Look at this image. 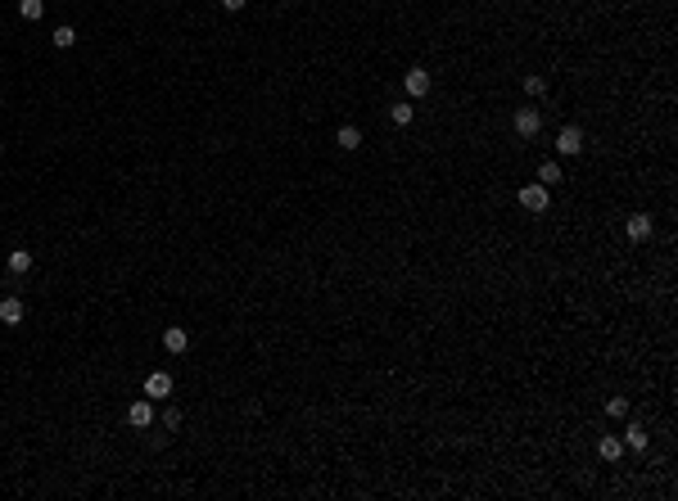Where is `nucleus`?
<instances>
[{
    "mask_svg": "<svg viewBox=\"0 0 678 501\" xmlns=\"http://www.w3.org/2000/svg\"><path fill=\"white\" fill-rule=\"evenodd\" d=\"M335 144H339L344 154L362 149V131H358V127H339V131H335Z\"/></svg>",
    "mask_w": 678,
    "mask_h": 501,
    "instance_id": "nucleus-12",
    "label": "nucleus"
},
{
    "mask_svg": "<svg viewBox=\"0 0 678 501\" xmlns=\"http://www.w3.org/2000/svg\"><path fill=\"white\" fill-rule=\"evenodd\" d=\"M163 348L168 352H186L190 348V330H186V325H168V330H163Z\"/></svg>",
    "mask_w": 678,
    "mask_h": 501,
    "instance_id": "nucleus-7",
    "label": "nucleus"
},
{
    "mask_svg": "<svg viewBox=\"0 0 678 501\" xmlns=\"http://www.w3.org/2000/svg\"><path fill=\"white\" fill-rule=\"evenodd\" d=\"M54 45H59V50H68L73 41H78V32H73V27H54V36H50Z\"/></svg>",
    "mask_w": 678,
    "mask_h": 501,
    "instance_id": "nucleus-19",
    "label": "nucleus"
},
{
    "mask_svg": "<svg viewBox=\"0 0 678 501\" xmlns=\"http://www.w3.org/2000/svg\"><path fill=\"white\" fill-rule=\"evenodd\" d=\"M606 416L610 420H624L628 416V398H606Z\"/></svg>",
    "mask_w": 678,
    "mask_h": 501,
    "instance_id": "nucleus-17",
    "label": "nucleus"
},
{
    "mask_svg": "<svg viewBox=\"0 0 678 501\" xmlns=\"http://www.w3.org/2000/svg\"><path fill=\"white\" fill-rule=\"evenodd\" d=\"M520 208H524V213H547V208H552V190L538 186V181H533V186H524L520 190Z\"/></svg>",
    "mask_w": 678,
    "mask_h": 501,
    "instance_id": "nucleus-1",
    "label": "nucleus"
},
{
    "mask_svg": "<svg viewBox=\"0 0 678 501\" xmlns=\"http://www.w3.org/2000/svg\"><path fill=\"white\" fill-rule=\"evenodd\" d=\"M127 420H131L136 429H149V425H154V402H149V398H136V402L127 407Z\"/></svg>",
    "mask_w": 678,
    "mask_h": 501,
    "instance_id": "nucleus-4",
    "label": "nucleus"
},
{
    "mask_svg": "<svg viewBox=\"0 0 678 501\" xmlns=\"http://www.w3.org/2000/svg\"><path fill=\"white\" fill-rule=\"evenodd\" d=\"M163 425H168V429H177V425H181V411H177V407H168V411H163Z\"/></svg>",
    "mask_w": 678,
    "mask_h": 501,
    "instance_id": "nucleus-20",
    "label": "nucleus"
},
{
    "mask_svg": "<svg viewBox=\"0 0 678 501\" xmlns=\"http://www.w3.org/2000/svg\"><path fill=\"white\" fill-rule=\"evenodd\" d=\"M597 451H601V461H619V456H624V438H615V433H606V438L597 442Z\"/></svg>",
    "mask_w": 678,
    "mask_h": 501,
    "instance_id": "nucleus-11",
    "label": "nucleus"
},
{
    "mask_svg": "<svg viewBox=\"0 0 678 501\" xmlns=\"http://www.w3.org/2000/svg\"><path fill=\"white\" fill-rule=\"evenodd\" d=\"M403 86H407V95H412V100H421V95H429V73L425 68H407V77H403Z\"/></svg>",
    "mask_w": 678,
    "mask_h": 501,
    "instance_id": "nucleus-5",
    "label": "nucleus"
},
{
    "mask_svg": "<svg viewBox=\"0 0 678 501\" xmlns=\"http://www.w3.org/2000/svg\"><path fill=\"white\" fill-rule=\"evenodd\" d=\"M168 393H172V375L168 371L145 375V398H168Z\"/></svg>",
    "mask_w": 678,
    "mask_h": 501,
    "instance_id": "nucleus-8",
    "label": "nucleus"
},
{
    "mask_svg": "<svg viewBox=\"0 0 678 501\" xmlns=\"http://www.w3.org/2000/svg\"><path fill=\"white\" fill-rule=\"evenodd\" d=\"M511 127H515V136H520V140H533V136L543 131V113H538V109H520V113L511 118Z\"/></svg>",
    "mask_w": 678,
    "mask_h": 501,
    "instance_id": "nucleus-2",
    "label": "nucleus"
},
{
    "mask_svg": "<svg viewBox=\"0 0 678 501\" xmlns=\"http://www.w3.org/2000/svg\"><path fill=\"white\" fill-rule=\"evenodd\" d=\"M557 154H566V158H579V154H584V131H579V127H561Z\"/></svg>",
    "mask_w": 678,
    "mask_h": 501,
    "instance_id": "nucleus-3",
    "label": "nucleus"
},
{
    "mask_svg": "<svg viewBox=\"0 0 678 501\" xmlns=\"http://www.w3.org/2000/svg\"><path fill=\"white\" fill-rule=\"evenodd\" d=\"M624 230H628V239H638V244H642V239H651V217H647V213H628Z\"/></svg>",
    "mask_w": 678,
    "mask_h": 501,
    "instance_id": "nucleus-6",
    "label": "nucleus"
},
{
    "mask_svg": "<svg viewBox=\"0 0 678 501\" xmlns=\"http://www.w3.org/2000/svg\"><path fill=\"white\" fill-rule=\"evenodd\" d=\"M524 95H547V77L529 73V77H524Z\"/></svg>",
    "mask_w": 678,
    "mask_h": 501,
    "instance_id": "nucleus-18",
    "label": "nucleus"
},
{
    "mask_svg": "<svg viewBox=\"0 0 678 501\" xmlns=\"http://www.w3.org/2000/svg\"><path fill=\"white\" fill-rule=\"evenodd\" d=\"M23 316H27L23 298H0V321L5 325H23Z\"/></svg>",
    "mask_w": 678,
    "mask_h": 501,
    "instance_id": "nucleus-9",
    "label": "nucleus"
},
{
    "mask_svg": "<svg viewBox=\"0 0 678 501\" xmlns=\"http://www.w3.org/2000/svg\"><path fill=\"white\" fill-rule=\"evenodd\" d=\"M557 181H561V163H552V158H547V163L538 167V186H547V190H552Z\"/></svg>",
    "mask_w": 678,
    "mask_h": 501,
    "instance_id": "nucleus-14",
    "label": "nucleus"
},
{
    "mask_svg": "<svg viewBox=\"0 0 678 501\" xmlns=\"http://www.w3.org/2000/svg\"><path fill=\"white\" fill-rule=\"evenodd\" d=\"M9 271H14V276L32 271V253H27V248H14V253H9Z\"/></svg>",
    "mask_w": 678,
    "mask_h": 501,
    "instance_id": "nucleus-13",
    "label": "nucleus"
},
{
    "mask_svg": "<svg viewBox=\"0 0 678 501\" xmlns=\"http://www.w3.org/2000/svg\"><path fill=\"white\" fill-rule=\"evenodd\" d=\"M412 118H416V109H412V104H394V109H389V122H394V127H407Z\"/></svg>",
    "mask_w": 678,
    "mask_h": 501,
    "instance_id": "nucleus-16",
    "label": "nucleus"
},
{
    "mask_svg": "<svg viewBox=\"0 0 678 501\" xmlns=\"http://www.w3.org/2000/svg\"><path fill=\"white\" fill-rule=\"evenodd\" d=\"M18 14H23L27 23H36V18L45 14V0H18Z\"/></svg>",
    "mask_w": 678,
    "mask_h": 501,
    "instance_id": "nucleus-15",
    "label": "nucleus"
},
{
    "mask_svg": "<svg viewBox=\"0 0 678 501\" xmlns=\"http://www.w3.org/2000/svg\"><path fill=\"white\" fill-rule=\"evenodd\" d=\"M647 442H651V433H647V425H628V429H624V447H633V451H647Z\"/></svg>",
    "mask_w": 678,
    "mask_h": 501,
    "instance_id": "nucleus-10",
    "label": "nucleus"
},
{
    "mask_svg": "<svg viewBox=\"0 0 678 501\" xmlns=\"http://www.w3.org/2000/svg\"><path fill=\"white\" fill-rule=\"evenodd\" d=\"M222 9H231V14H235V9H244V0H222Z\"/></svg>",
    "mask_w": 678,
    "mask_h": 501,
    "instance_id": "nucleus-21",
    "label": "nucleus"
}]
</instances>
